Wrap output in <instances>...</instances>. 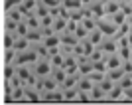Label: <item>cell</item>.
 <instances>
[{"instance_id":"6da1fadb","label":"cell","mask_w":132,"mask_h":105,"mask_svg":"<svg viewBox=\"0 0 132 105\" xmlns=\"http://www.w3.org/2000/svg\"><path fill=\"white\" fill-rule=\"evenodd\" d=\"M38 58H39L38 50H36V46H32V48H28L24 52H18L16 60H14V66H34V61Z\"/></svg>"},{"instance_id":"7a4b0ae2","label":"cell","mask_w":132,"mask_h":105,"mask_svg":"<svg viewBox=\"0 0 132 105\" xmlns=\"http://www.w3.org/2000/svg\"><path fill=\"white\" fill-rule=\"evenodd\" d=\"M51 64L47 58H38V60L34 61V66H32V72L36 78H45V75H50L51 73Z\"/></svg>"},{"instance_id":"3957f363","label":"cell","mask_w":132,"mask_h":105,"mask_svg":"<svg viewBox=\"0 0 132 105\" xmlns=\"http://www.w3.org/2000/svg\"><path fill=\"white\" fill-rule=\"evenodd\" d=\"M6 99L8 101H26V87L24 85H16L10 91H6Z\"/></svg>"},{"instance_id":"277c9868","label":"cell","mask_w":132,"mask_h":105,"mask_svg":"<svg viewBox=\"0 0 132 105\" xmlns=\"http://www.w3.org/2000/svg\"><path fill=\"white\" fill-rule=\"evenodd\" d=\"M89 101H106V91L99 83H93V87L89 89Z\"/></svg>"},{"instance_id":"5b68a950","label":"cell","mask_w":132,"mask_h":105,"mask_svg":"<svg viewBox=\"0 0 132 105\" xmlns=\"http://www.w3.org/2000/svg\"><path fill=\"white\" fill-rule=\"evenodd\" d=\"M99 48L103 52H105L106 55L109 54H116V50H118V44H116V38H105L103 42L99 44Z\"/></svg>"},{"instance_id":"8992f818","label":"cell","mask_w":132,"mask_h":105,"mask_svg":"<svg viewBox=\"0 0 132 105\" xmlns=\"http://www.w3.org/2000/svg\"><path fill=\"white\" fill-rule=\"evenodd\" d=\"M122 60H120V55L118 54H109L105 55V72L106 69H114V67H120Z\"/></svg>"},{"instance_id":"52a82bcc","label":"cell","mask_w":132,"mask_h":105,"mask_svg":"<svg viewBox=\"0 0 132 105\" xmlns=\"http://www.w3.org/2000/svg\"><path fill=\"white\" fill-rule=\"evenodd\" d=\"M51 32H53V34H63V32H67V18L55 16V18H53V26H51Z\"/></svg>"},{"instance_id":"ba28073f","label":"cell","mask_w":132,"mask_h":105,"mask_svg":"<svg viewBox=\"0 0 132 105\" xmlns=\"http://www.w3.org/2000/svg\"><path fill=\"white\" fill-rule=\"evenodd\" d=\"M103 4H105V16H112L114 12L120 10L122 2H120V0H105Z\"/></svg>"},{"instance_id":"9c48e42d","label":"cell","mask_w":132,"mask_h":105,"mask_svg":"<svg viewBox=\"0 0 132 105\" xmlns=\"http://www.w3.org/2000/svg\"><path fill=\"white\" fill-rule=\"evenodd\" d=\"M18 8L24 12V16H28V14H34V12H36V8H38V0H22Z\"/></svg>"},{"instance_id":"30bf717a","label":"cell","mask_w":132,"mask_h":105,"mask_svg":"<svg viewBox=\"0 0 132 105\" xmlns=\"http://www.w3.org/2000/svg\"><path fill=\"white\" fill-rule=\"evenodd\" d=\"M32 46H34V44L26 38V36H22V38H18V36H16V40H14L12 48H14L16 52H24V50H28V48H32Z\"/></svg>"},{"instance_id":"8fae6325","label":"cell","mask_w":132,"mask_h":105,"mask_svg":"<svg viewBox=\"0 0 132 105\" xmlns=\"http://www.w3.org/2000/svg\"><path fill=\"white\" fill-rule=\"evenodd\" d=\"M24 18H26V16H24V12L20 10L18 6H16V8H10V10H6V20H12V22H22Z\"/></svg>"},{"instance_id":"7c38bea8","label":"cell","mask_w":132,"mask_h":105,"mask_svg":"<svg viewBox=\"0 0 132 105\" xmlns=\"http://www.w3.org/2000/svg\"><path fill=\"white\" fill-rule=\"evenodd\" d=\"M87 40H89V42H91V44H93V46H99L101 42L105 40V36H103V32H101L99 28H95V30H91V32H89Z\"/></svg>"},{"instance_id":"4fadbf2b","label":"cell","mask_w":132,"mask_h":105,"mask_svg":"<svg viewBox=\"0 0 132 105\" xmlns=\"http://www.w3.org/2000/svg\"><path fill=\"white\" fill-rule=\"evenodd\" d=\"M24 22H26L28 30H42V28H39V18L36 16V14H28V16L24 18Z\"/></svg>"},{"instance_id":"5bb4252c","label":"cell","mask_w":132,"mask_h":105,"mask_svg":"<svg viewBox=\"0 0 132 105\" xmlns=\"http://www.w3.org/2000/svg\"><path fill=\"white\" fill-rule=\"evenodd\" d=\"M61 93H63V101H77L79 89L77 87H67V89H61Z\"/></svg>"},{"instance_id":"9a60e30c","label":"cell","mask_w":132,"mask_h":105,"mask_svg":"<svg viewBox=\"0 0 132 105\" xmlns=\"http://www.w3.org/2000/svg\"><path fill=\"white\" fill-rule=\"evenodd\" d=\"M91 87H93V81H91L87 75H79V79H77V89L79 91H89Z\"/></svg>"},{"instance_id":"2e32d148","label":"cell","mask_w":132,"mask_h":105,"mask_svg":"<svg viewBox=\"0 0 132 105\" xmlns=\"http://www.w3.org/2000/svg\"><path fill=\"white\" fill-rule=\"evenodd\" d=\"M65 75H67V72L63 69V67H53V69H51V78L55 79V83H57V85H61V83H63Z\"/></svg>"},{"instance_id":"e0dca14e","label":"cell","mask_w":132,"mask_h":105,"mask_svg":"<svg viewBox=\"0 0 132 105\" xmlns=\"http://www.w3.org/2000/svg\"><path fill=\"white\" fill-rule=\"evenodd\" d=\"M61 6H63L67 12H69V10H81V8H83L81 0H61Z\"/></svg>"},{"instance_id":"ac0fdd59","label":"cell","mask_w":132,"mask_h":105,"mask_svg":"<svg viewBox=\"0 0 132 105\" xmlns=\"http://www.w3.org/2000/svg\"><path fill=\"white\" fill-rule=\"evenodd\" d=\"M105 75L116 83L118 79L122 78V75H124V72H122V67H114V69H106V72H105Z\"/></svg>"},{"instance_id":"d6986e66","label":"cell","mask_w":132,"mask_h":105,"mask_svg":"<svg viewBox=\"0 0 132 105\" xmlns=\"http://www.w3.org/2000/svg\"><path fill=\"white\" fill-rule=\"evenodd\" d=\"M87 78L91 79V81H93V83H99L101 79L105 78V72H99V69H91V72L87 73Z\"/></svg>"},{"instance_id":"ffe728a7","label":"cell","mask_w":132,"mask_h":105,"mask_svg":"<svg viewBox=\"0 0 132 105\" xmlns=\"http://www.w3.org/2000/svg\"><path fill=\"white\" fill-rule=\"evenodd\" d=\"M116 54L120 55V60H130L132 48H130V46H122V48H118V50H116Z\"/></svg>"},{"instance_id":"44dd1931","label":"cell","mask_w":132,"mask_h":105,"mask_svg":"<svg viewBox=\"0 0 132 105\" xmlns=\"http://www.w3.org/2000/svg\"><path fill=\"white\" fill-rule=\"evenodd\" d=\"M26 34H28V26H26V22L22 20V22L16 24V36H18V38H22V36H26Z\"/></svg>"},{"instance_id":"7402d4cb","label":"cell","mask_w":132,"mask_h":105,"mask_svg":"<svg viewBox=\"0 0 132 105\" xmlns=\"http://www.w3.org/2000/svg\"><path fill=\"white\" fill-rule=\"evenodd\" d=\"M14 40H16V36H12V34H6V32H4V50H6V48H12Z\"/></svg>"},{"instance_id":"603a6c76","label":"cell","mask_w":132,"mask_h":105,"mask_svg":"<svg viewBox=\"0 0 132 105\" xmlns=\"http://www.w3.org/2000/svg\"><path fill=\"white\" fill-rule=\"evenodd\" d=\"M20 2H22V0H4V10L16 8V6H20Z\"/></svg>"},{"instance_id":"cb8c5ba5","label":"cell","mask_w":132,"mask_h":105,"mask_svg":"<svg viewBox=\"0 0 132 105\" xmlns=\"http://www.w3.org/2000/svg\"><path fill=\"white\" fill-rule=\"evenodd\" d=\"M126 38H128V44L132 46V26H130V30H128V34H126Z\"/></svg>"},{"instance_id":"d4e9b609","label":"cell","mask_w":132,"mask_h":105,"mask_svg":"<svg viewBox=\"0 0 132 105\" xmlns=\"http://www.w3.org/2000/svg\"><path fill=\"white\" fill-rule=\"evenodd\" d=\"M130 6H132V4H130Z\"/></svg>"}]
</instances>
